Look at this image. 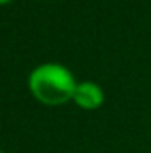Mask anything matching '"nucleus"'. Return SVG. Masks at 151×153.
I'll list each match as a JSON object with an SVG mask.
<instances>
[{
  "label": "nucleus",
  "instance_id": "f257e3e1",
  "mask_svg": "<svg viewBox=\"0 0 151 153\" xmlns=\"http://www.w3.org/2000/svg\"><path fill=\"white\" fill-rule=\"evenodd\" d=\"M29 89L32 96L44 105H62L73 100L76 89L75 76L61 64H41L29 76Z\"/></svg>",
  "mask_w": 151,
  "mask_h": 153
},
{
  "label": "nucleus",
  "instance_id": "f03ea898",
  "mask_svg": "<svg viewBox=\"0 0 151 153\" xmlns=\"http://www.w3.org/2000/svg\"><path fill=\"white\" fill-rule=\"evenodd\" d=\"M73 100L76 102L78 107L82 109H87V111H93V109H98L105 96H103V91L98 84L94 82H80L76 84V89H75V94H73Z\"/></svg>",
  "mask_w": 151,
  "mask_h": 153
},
{
  "label": "nucleus",
  "instance_id": "7ed1b4c3",
  "mask_svg": "<svg viewBox=\"0 0 151 153\" xmlns=\"http://www.w3.org/2000/svg\"><path fill=\"white\" fill-rule=\"evenodd\" d=\"M11 0H0V5H4V4H9Z\"/></svg>",
  "mask_w": 151,
  "mask_h": 153
},
{
  "label": "nucleus",
  "instance_id": "20e7f679",
  "mask_svg": "<svg viewBox=\"0 0 151 153\" xmlns=\"http://www.w3.org/2000/svg\"><path fill=\"white\" fill-rule=\"evenodd\" d=\"M0 153H2V152H0Z\"/></svg>",
  "mask_w": 151,
  "mask_h": 153
}]
</instances>
